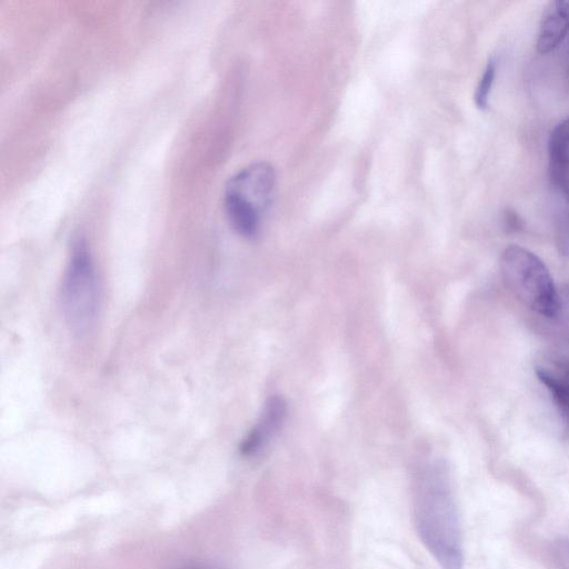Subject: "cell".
<instances>
[{
    "label": "cell",
    "mask_w": 569,
    "mask_h": 569,
    "mask_svg": "<svg viewBox=\"0 0 569 569\" xmlns=\"http://www.w3.org/2000/svg\"><path fill=\"white\" fill-rule=\"evenodd\" d=\"M558 243L560 250L569 257V220L563 222L558 231Z\"/></svg>",
    "instance_id": "30bf717a"
},
{
    "label": "cell",
    "mask_w": 569,
    "mask_h": 569,
    "mask_svg": "<svg viewBox=\"0 0 569 569\" xmlns=\"http://www.w3.org/2000/svg\"><path fill=\"white\" fill-rule=\"evenodd\" d=\"M198 569V568H197ZM200 569H204V568H200Z\"/></svg>",
    "instance_id": "8fae6325"
},
{
    "label": "cell",
    "mask_w": 569,
    "mask_h": 569,
    "mask_svg": "<svg viewBox=\"0 0 569 569\" xmlns=\"http://www.w3.org/2000/svg\"><path fill=\"white\" fill-rule=\"evenodd\" d=\"M497 72V61L495 59H489L481 77L478 81V84L475 90L473 100L475 104L478 109L483 110L488 107L490 92L495 82Z\"/></svg>",
    "instance_id": "9c48e42d"
},
{
    "label": "cell",
    "mask_w": 569,
    "mask_h": 569,
    "mask_svg": "<svg viewBox=\"0 0 569 569\" xmlns=\"http://www.w3.org/2000/svg\"><path fill=\"white\" fill-rule=\"evenodd\" d=\"M569 31V1H553L549 3L542 16L538 36L537 50L547 54L555 50Z\"/></svg>",
    "instance_id": "ba28073f"
},
{
    "label": "cell",
    "mask_w": 569,
    "mask_h": 569,
    "mask_svg": "<svg viewBox=\"0 0 569 569\" xmlns=\"http://www.w3.org/2000/svg\"><path fill=\"white\" fill-rule=\"evenodd\" d=\"M276 186V173L267 162L251 163L226 183L223 207L233 230L253 238L260 230L263 217L269 209Z\"/></svg>",
    "instance_id": "3957f363"
},
{
    "label": "cell",
    "mask_w": 569,
    "mask_h": 569,
    "mask_svg": "<svg viewBox=\"0 0 569 569\" xmlns=\"http://www.w3.org/2000/svg\"><path fill=\"white\" fill-rule=\"evenodd\" d=\"M413 522L417 533L443 569H461L462 531L450 472L441 460L423 463L412 487Z\"/></svg>",
    "instance_id": "6da1fadb"
},
{
    "label": "cell",
    "mask_w": 569,
    "mask_h": 569,
    "mask_svg": "<svg viewBox=\"0 0 569 569\" xmlns=\"http://www.w3.org/2000/svg\"><path fill=\"white\" fill-rule=\"evenodd\" d=\"M536 375L551 396L569 431V363L560 360L542 361L536 367Z\"/></svg>",
    "instance_id": "52a82bcc"
},
{
    "label": "cell",
    "mask_w": 569,
    "mask_h": 569,
    "mask_svg": "<svg viewBox=\"0 0 569 569\" xmlns=\"http://www.w3.org/2000/svg\"><path fill=\"white\" fill-rule=\"evenodd\" d=\"M499 269L506 287L522 305L545 317L557 315L558 292L538 256L521 246H508L500 256Z\"/></svg>",
    "instance_id": "277c9868"
},
{
    "label": "cell",
    "mask_w": 569,
    "mask_h": 569,
    "mask_svg": "<svg viewBox=\"0 0 569 569\" xmlns=\"http://www.w3.org/2000/svg\"><path fill=\"white\" fill-rule=\"evenodd\" d=\"M59 307L69 330L77 336L89 333L100 310L99 279L87 241H73L59 289Z\"/></svg>",
    "instance_id": "7a4b0ae2"
},
{
    "label": "cell",
    "mask_w": 569,
    "mask_h": 569,
    "mask_svg": "<svg viewBox=\"0 0 569 569\" xmlns=\"http://www.w3.org/2000/svg\"><path fill=\"white\" fill-rule=\"evenodd\" d=\"M287 413V406L281 397H271L260 418L248 432L240 446L241 455L253 457L259 455L281 428Z\"/></svg>",
    "instance_id": "5b68a950"
},
{
    "label": "cell",
    "mask_w": 569,
    "mask_h": 569,
    "mask_svg": "<svg viewBox=\"0 0 569 569\" xmlns=\"http://www.w3.org/2000/svg\"><path fill=\"white\" fill-rule=\"evenodd\" d=\"M548 170L552 187L569 201V118L549 136Z\"/></svg>",
    "instance_id": "8992f818"
}]
</instances>
